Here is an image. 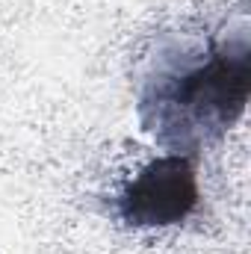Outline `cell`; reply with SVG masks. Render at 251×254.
I'll return each mask as SVG.
<instances>
[{
  "mask_svg": "<svg viewBox=\"0 0 251 254\" xmlns=\"http://www.w3.org/2000/svg\"><path fill=\"white\" fill-rule=\"evenodd\" d=\"M251 95V42L240 27L207 48L157 57L145 74L136 113L145 133L172 154L198 157L246 113Z\"/></svg>",
  "mask_w": 251,
  "mask_h": 254,
  "instance_id": "obj_1",
  "label": "cell"
},
{
  "mask_svg": "<svg viewBox=\"0 0 251 254\" xmlns=\"http://www.w3.org/2000/svg\"><path fill=\"white\" fill-rule=\"evenodd\" d=\"M201 204L198 169L189 154H166L139 169L116 198V213L127 228L163 231L184 225Z\"/></svg>",
  "mask_w": 251,
  "mask_h": 254,
  "instance_id": "obj_2",
  "label": "cell"
}]
</instances>
